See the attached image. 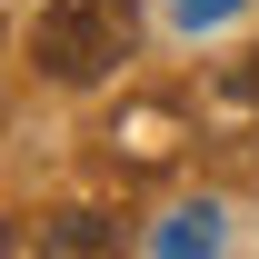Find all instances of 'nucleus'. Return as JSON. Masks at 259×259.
<instances>
[{"label": "nucleus", "instance_id": "nucleus-2", "mask_svg": "<svg viewBox=\"0 0 259 259\" xmlns=\"http://www.w3.org/2000/svg\"><path fill=\"white\" fill-rule=\"evenodd\" d=\"M110 239H120V220H110V209H70V220L50 229V249H110Z\"/></svg>", "mask_w": 259, "mask_h": 259}, {"label": "nucleus", "instance_id": "nucleus-5", "mask_svg": "<svg viewBox=\"0 0 259 259\" xmlns=\"http://www.w3.org/2000/svg\"><path fill=\"white\" fill-rule=\"evenodd\" d=\"M0 249H10V229H0Z\"/></svg>", "mask_w": 259, "mask_h": 259}, {"label": "nucleus", "instance_id": "nucleus-1", "mask_svg": "<svg viewBox=\"0 0 259 259\" xmlns=\"http://www.w3.org/2000/svg\"><path fill=\"white\" fill-rule=\"evenodd\" d=\"M40 70L60 80V90H90V80H110V70L140 50V0H50L30 30Z\"/></svg>", "mask_w": 259, "mask_h": 259}, {"label": "nucleus", "instance_id": "nucleus-3", "mask_svg": "<svg viewBox=\"0 0 259 259\" xmlns=\"http://www.w3.org/2000/svg\"><path fill=\"white\" fill-rule=\"evenodd\" d=\"M180 10H190V20H220V10H239V0H180Z\"/></svg>", "mask_w": 259, "mask_h": 259}, {"label": "nucleus", "instance_id": "nucleus-4", "mask_svg": "<svg viewBox=\"0 0 259 259\" xmlns=\"http://www.w3.org/2000/svg\"><path fill=\"white\" fill-rule=\"evenodd\" d=\"M239 90H259V70H249V80H239Z\"/></svg>", "mask_w": 259, "mask_h": 259}]
</instances>
